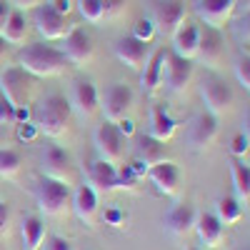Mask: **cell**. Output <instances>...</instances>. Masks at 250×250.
Wrapping results in <instances>:
<instances>
[{
    "instance_id": "cell-3",
    "label": "cell",
    "mask_w": 250,
    "mask_h": 250,
    "mask_svg": "<svg viewBox=\"0 0 250 250\" xmlns=\"http://www.w3.org/2000/svg\"><path fill=\"white\" fill-rule=\"evenodd\" d=\"M70 198H73V185L55 180L43 175L35 185V203L40 208V213H45L48 218H62L70 208Z\"/></svg>"
},
{
    "instance_id": "cell-46",
    "label": "cell",
    "mask_w": 250,
    "mask_h": 250,
    "mask_svg": "<svg viewBox=\"0 0 250 250\" xmlns=\"http://www.w3.org/2000/svg\"><path fill=\"white\" fill-rule=\"evenodd\" d=\"M185 250H203V248H193V245H188Z\"/></svg>"
},
{
    "instance_id": "cell-35",
    "label": "cell",
    "mask_w": 250,
    "mask_h": 250,
    "mask_svg": "<svg viewBox=\"0 0 250 250\" xmlns=\"http://www.w3.org/2000/svg\"><path fill=\"white\" fill-rule=\"evenodd\" d=\"M100 5H103V20H118L128 8V0H100Z\"/></svg>"
},
{
    "instance_id": "cell-45",
    "label": "cell",
    "mask_w": 250,
    "mask_h": 250,
    "mask_svg": "<svg viewBox=\"0 0 250 250\" xmlns=\"http://www.w3.org/2000/svg\"><path fill=\"white\" fill-rule=\"evenodd\" d=\"M8 58V43H5V38L0 35V62H3Z\"/></svg>"
},
{
    "instance_id": "cell-33",
    "label": "cell",
    "mask_w": 250,
    "mask_h": 250,
    "mask_svg": "<svg viewBox=\"0 0 250 250\" xmlns=\"http://www.w3.org/2000/svg\"><path fill=\"white\" fill-rule=\"evenodd\" d=\"M233 70H235V78H238V85L243 90H250V55L248 53H240L235 58Z\"/></svg>"
},
{
    "instance_id": "cell-16",
    "label": "cell",
    "mask_w": 250,
    "mask_h": 250,
    "mask_svg": "<svg viewBox=\"0 0 250 250\" xmlns=\"http://www.w3.org/2000/svg\"><path fill=\"white\" fill-rule=\"evenodd\" d=\"M218 130H220V120L213 113L203 110L190 120V125H188V143H190L195 150H205L208 145H213V140L218 138Z\"/></svg>"
},
{
    "instance_id": "cell-28",
    "label": "cell",
    "mask_w": 250,
    "mask_h": 250,
    "mask_svg": "<svg viewBox=\"0 0 250 250\" xmlns=\"http://www.w3.org/2000/svg\"><path fill=\"white\" fill-rule=\"evenodd\" d=\"M20 235H23V250H40L45 243V223L38 215H28L20 225Z\"/></svg>"
},
{
    "instance_id": "cell-22",
    "label": "cell",
    "mask_w": 250,
    "mask_h": 250,
    "mask_svg": "<svg viewBox=\"0 0 250 250\" xmlns=\"http://www.w3.org/2000/svg\"><path fill=\"white\" fill-rule=\"evenodd\" d=\"M195 208L190 203H175L168 208V213H165L163 223H165V230H168L170 235L175 238H183L193 230V225H195Z\"/></svg>"
},
{
    "instance_id": "cell-7",
    "label": "cell",
    "mask_w": 250,
    "mask_h": 250,
    "mask_svg": "<svg viewBox=\"0 0 250 250\" xmlns=\"http://www.w3.org/2000/svg\"><path fill=\"white\" fill-rule=\"evenodd\" d=\"M60 53L65 55V60L75 68H85L95 58V45L90 33H85L80 25H73L68 30V35L60 40Z\"/></svg>"
},
{
    "instance_id": "cell-2",
    "label": "cell",
    "mask_w": 250,
    "mask_h": 250,
    "mask_svg": "<svg viewBox=\"0 0 250 250\" xmlns=\"http://www.w3.org/2000/svg\"><path fill=\"white\" fill-rule=\"evenodd\" d=\"M68 123H70V103L58 95L50 93L35 105L33 110V125L38 133H43L45 138H60L65 135L68 130Z\"/></svg>"
},
{
    "instance_id": "cell-20",
    "label": "cell",
    "mask_w": 250,
    "mask_h": 250,
    "mask_svg": "<svg viewBox=\"0 0 250 250\" xmlns=\"http://www.w3.org/2000/svg\"><path fill=\"white\" fill-rule=\"evenodd\" d=\"M100 193H95L88 183H80L75 190H73V198H70V208L73 213L85 223V225H93L95 218H98V210H100Z\"/></svg>"
},
{
    "instance_id": "cell-24",
    "label": "cell",
    "mask_w": 250,
    "mask_h": 250,
    "mask_svg": "<svg viewBox=\"0 0 250 250\" xmlns=\"http://www.w3.org/2000/svg\"><path fill=\"white\" fill-rule=\"evenodd\" d=\"M175 130H178V120L163 105H158V103L150 105V113H148V135L160 140V143H168V140H173Z\"/></svg>"
},
{
    "instance_id": "cell-12",
    "label": "cell",
    "mask_w": 250,
    "mask_h": 250,
    "mask_svg": "<svg viewBox=\"0 0 250 250\" xmlns=\"http://www.w3.org/2000/svg\"><path fill=\"white\" fill-rule=\"evenodd\" d=\"M70 110H75L83 120H90L100 113V93L95 88V83L90 80H75L70 88Z\"/></svg>"
},
{
    "instance_id": "cell-19",
    "label": "cell",
    "mask_w": 250,
    "mask_h": 250,
    "mask_svg": "<svg viewBox=\"0 0 250 250\" xmlns=\"http://www.w3.org/2000/svg\"><path fill=\"white\" fill-rule=\"evenodd\" d=\"M113 53L123 65H128L130 70L140 73V68L145 65V60H148V43H143V40H138L133 35H125V38L115 40Z\"/></svg>"
},
{
    "instance_id": "cell-23",
    "label": "cell",
    "mask_w": 250,
    "mask_h": 250,
    "mask_svg": "<svg viewBox=\"0 0 250 250\" xmlns=\"http://www.w3.org/2000/svg\"><path fill=\"white\" fill-rule=\"evenodd\" d=\"M198 35H200V28L193 23V20H183V23L175 28V33L170 35V40H173V53L175 55H180V58H185V60H195V55H198Z\"/></svg>"
},
{
    "instance_id": "cell-5",
    "label": "cell",
    "mask_w": 250,
    "mask_h": 250,
    "mask_svg": "<svg viewBox=\"0 0 250 250\" xmlns=\"http://www.w3.org/2000/svg\"><path fill=\"white\" fill-rule=\"evenodd\" d=\"M88 185L93 188L95 193H110V190H118V188H125L130 180H133V170L128 173H123L118 170V165L113 163H105V160H100L95 158L90 165H88Z\"/></svg>"
},
{
    "instance_id": "cell-21",
    "label": "cell",
    "mask_w": 250,
    "mask_h": 250,
    "mask_svg": "<svg viewBox=\"0 0 250 250\" xmlns=\"http://www.w3.org/2000/svg\"><path fill=\"white\" fill-rule=\"evenodd\" d=\"M193 230L198 233V240L203 250H215L225 240V225L215 218V213H198Z\"/></svg>"
},
{
    "instance_id": "cell-37",
    "label": "cell",
    "mask_w": 250,
    "mask_h": 250,
    "mask_svg": "<svg viewBox=\"0 0 250 250\" xmlns=\"http://www.w3.org/2000/svg\"><path fill=\"white\" fill-rule=\"evenodd\" d=\"M15 123H18V110L10 105L3 95H0V128H5V125L15 128Z\"/></svg>"
},
{
    "instance_id": "cell-25",
    "label": "cell",
    "mask_w": 250,
    "mask_h": 250,
    "mask_svg": "<svg viewBox=\"0 0 250 250\" xmlns=\"http://www.w3.org/2000/svg\"><path fill=\"white\" fill-rule=\"evenodd\" d=\"M163 58H165V50L158 48V50L148 53V60L140 68V85L148 95H155L163 88Z\"/></svg>"
},
{
    "instance_id": "cell-6",
    "label": "cell",
    "mask_w": 250,
    "mask_h": 250,
    "mask_svg": "<svg viewBox=\"0 0 250 250\" xmlns=\"http://www.w3.org/2000/svg\"><path fill=\"white\" fill-rule=\"evenodd\" d=\"M200 98L205 103V110L213 113L215 118L225 115L228 110L233 108V103H235V95H233L230 85H228L223 78L213 75V73H208L200 80Z\"/></svg>"
},
{
    "instance_id": "cell-36",
    "label": "cell",
    "mask_w": 250,
    "mask_h": 250,
    "mask_svg": "<svg viewBox=\"0 0 250 250\" xmlns=\"http://www.w3.org/2000/svg\"><path fill=\"white\" fill-rule=\"evenodd\" d=\"M155 33H158V30H155V25H153V20H150V18H143V20H138V23H135V30H133L130 35L138 38V40H143V43H150Z\"/></svg>"
},
{
    "instance_id": "cell-30",
    "label": "cell",
    "mask_w": 250,
    "mask_h": 250,
    "mask_svg": "<svg viewBox=\"0 0 250 250\" xmlns=\"http://www.w3.org/2000/svg\"><path fill=\"white\" fill-rule=\"evenodd\" d=\"M215 218L228 228L235 225L243 218V203H238L235 198H218L215 200Z\"/></svg>"
},
{
    "instance_id": "cell-11",
    "label": "cell",
    "mask_w": 250,
    "mask_h": 250,
    "mask_svg": "<svg viewBox=\"0 0 250 250\" xmlns=\"http://www.w3.org/2000/svg\"><path fill=\"white\" fill-rule=\"evenodd\" d=\"M190 80H193L190 60L175 55L173 50H165V58H163V88H168L170 93H183Z\"/></svg>"
},
{
    "instance_id": "cell-44",
    "label": "cell",
    "mask_w": 250,
    "mask_h": 250,
    "mask_svg": "<svg viewBox=\"0 0 250 250\" xmlns=\"http://www.w3.org/2000/svg\"><path fill=\"white\" fill-rule=\"evenodd\" d=\"M10 10H13V5L8 3V0H0V33H3V28H5V23H8Z\"/></svg>"
},
{
    "instance_id": "cell-42",
    "label": "cell",
    "mask_w": 250,
    "mask_h": 250,
    "mask_svg": "<svg viewBox=\"0 0 250 250\" xmlns=\"http://www.w3.org/2000/svg\"><path fill=\"white\" fill-rule=\"evenodd\" d=\"M8 3H10L15 10H23V13H28V10H35L38 5H43L45 0H8Z\"/></svg>"
},
{
    "instance_id": "cell-4",
    "label": "cell",
    "mask_w": 250,
    "mask_h": 250,
    "mask_svg": "<svg viewBox=\"0 0 250 250\" xmlns=\"http://www.w3.org/2000/svg\"><path fill=\"white\" fill-rule=\"evenodd\" d=\"M35 93V78L28 75L18 65H5L0 70V95H3L15 110L28 108Z\"/></svg>"
},
{
    "instance_id": "cell-34",
    "label": "cell",
    "mask_w": 250,
    "mask_h": 250,
    "mask_svg": "<svg viewBox=\"0 0 250 250\" xmlns=\"http://www.w3.org/2000/svg\"><path fill=\"white\" fill-rule=\"evenodd\" d=\"M250 18L248 13H243L238 20H235V25H233V33H235V40H238V45H240V53H248V43H250Z\"/></svg>"
},
{
    "instance_id": "cell-32",
    "label": "cell",
    "mask_w": 250,
    "mask_h": 250,
    "mask_svg": "<svg viewBox=\"0 0 250 250\" xmlns=\"http://www.w3.org/2000/svg\"><path fill=\"white\" fill-rule=\"evenodd\" d=\"M73 5L78 8L83 20H88V23H103V5H100V0H75Z\"/></svg>"
},
{
    "instance_id": "cell-29",
    "label": "cell",
    "mask_w": 250,
    "mask_h": 250,
    "mask_svg": "<svg viewBox=\"0 0 250 250\" xmlns=\"http://www.w3.org/2000/svg\"><path fill=\"white\" fill-rule=\"evenodd\" d=\"M138 160H140V165H145V170H148V165L165 160V143H160L150 135H143L138 143Z\"/></svg>"
},
{
    "instance_id": "cell-14",
    "label": "cell",
    "mask_w": 250,
    "mask_h": 250,
    "mask_svg": "<svg viewBox=\"0 0 250 250\" xmlns=\"http://www.w3.org/2000/svg\"><path fill=\"white\" fill-rule=\"evenodd\" d=\"M238 10V0H195V13L208 28L223 30L233 20Z\"/></svg>"
},
{
    "instance_id": "cell-31",
    "label": "cell",
    "mask_w": 250,
    "mask_h": 250,
    "mask_svg": "<svg viewBox=\"0 0 250 250\" xmlns=\"http://www.w3.org/2000/svg\"><path fill=\"white\" fill-rule=\"evenodd\" d=\"M23 168V158L13 148H0V178H15Z\"/></svg>"
},
{
    "instance_id": "cell-1",
    "label": "cell",
    "mask_w": 250,
    "mask_h": 250,
    "mask_svg": "<svg viewBox=\"0 0 250 250\" xmlns=\"http://www.w3.org/2000/svg\"><path fill=\"white\" fill-rule=\"evenodd\" d=\"M15 65L23 68L33 78H58L68 70L70 62L65 55L60 53V48L48 45V43H30L25 48H20L15 55Z\"/></svg>"
},
{
    "instance_id": "cell-13",
    "label": "cell",
    "mask_w": 250,
    "mask_h": 250,
    "mask_svg": "<svg viewBox=\"0 0 250 250\" xmlns=\"http://www.w3.org/2000/svg\"><path fill=\"white\" fill-rule=\"evenodd\" d=\"M33 25L40 33V38H45V40H62L68 35V30L73 28L65 20V15H60L58 10H53L48 3L38 5L33 10Z\"/></svg>"
},
{
    "instance_id": "cell-39",
    "label": "cell",
    "mask_w": 250,
    "mask_h": 250,
    "mask_svg": "<svg viewBox=\"0 0 250 250\" xmlns=\"http://www.w3.org/2000/svg\"><path fill=\"white\" fill-rule=\"evenodd\" d=\"M43 250H75L73 243L62 235H48L45 243H43Z\"/></svg>"
},
{
    "instance_id": "cell-41",
    "label": "cell",
    "mask_w": 250,
    "mask_h": 250,
    "mask_svg": "<svg viewBox=\"0 0 250 250\" xmlns=\"http://www.w3.org/2000/svg\"><path fill=\"white\" fill-rule=\"evenodd\" d=\"M105 223L113 225V228H123V225H125V213L110 208V210H105Z\"/></svg>"
},
{
    "instance_id": "cell-15",
    "label": "cell",
    "mask_w": 250,
    "mask_h": 250,
    "mask_svg": "<svg viewBox=\"0 0 250 250\" xmlns=\"http://www.w3.org/2000/svg\"><path fill=\"white\" fill-rule=\"evenodd\" d=\"M205 68H220L225 60V38L215 28H200L198 35V55H195Z\"/></svg>"
},
{
    "instance_id": "cell-43",
    "label": "cell",
    "mask_w": 250,
    "mask_h": 250,
    "mask_svg": "<svg viewBox=\"0 0 250 250\" xmlns=\"http://www.w3.org/2000/svg\"><path fill=\"white\" fill-rule=\"evenodd\" d=\"M45 3H48L53 10H58L60 15H68L70 8H73V0H45Z\"/></svg>"
},
{
    "instance_id": "cell-17",
    "label": "cell",
    "mask_w": 250,
    "mask_h": 250,
    "mask_svg": "<svg viewBox=\"0 0 250 250\" xmlns=\"http://www.w3.org/2000/svg\"><path fill=\"white\" fill-rule=\"evenodd\" d=\"M145 173H148V178L155 185L158 193H163V195H175L178 193V188H180V168H178V163L165 158L160 163L148 165Z\"/></svg>"
},
{
    "instance_id": "cell-38",
    "label": "cell",
    "mask_w": 250,
    "mask_h": 250,
    "mask_svg": "<svg viewBox=\"0 0 250 250\" xmlns=\"http://www.w3.org/2000/svg\"><path fill=\"white\" fill-rule=\"evenodd\" d=\"M248 148H250V140H248V128H243V133L233 138V148H230V153H233L235 158H243V155H248Z\"/></svg>"
},
{
    "instance_id": "cell-9",
    "label": "cell",
    "mask_w": 250,
    "mask_h": 250,
    "mask_svg": "<svg viewBox=\"0 0 250 250\" xmlns=\"http://www.w3.org/2000/svg\"><path fill=\"white\" fill-rule=\"evenodd\" d=\"M93 145H95V153L100 160H105V163H113L118 165L120 158H123V148H125V138L123 133L118 130V125L115 123H103L95 128L93 133Z\"/></svg>"
},
{
    "instance_id": "cell-18",
    "label": "cell",
    "mask_w": 250,
    "mask_h": 250,
    "mask_svg": "<svg viewBox=\"0 0 250 250\" xmlns=\"http://www.w3.org/2000/svg\"><path fill=\"white\" fill-rule=\"evenodd\" d=\"M153 25L155 30L165 33V35H173L175 28L185 20V3L183 0H160L153 10Z\"/></svg>"
},
{
    "instance_id": "cell-8",
    "label": "cell",
    "mask_w": 250,
    "mask_h": 250,
    "mask_svg": "<svg viewBox=\"0 0 250 250\" xmlns=\"http://www.w3.org/2000/svg\"><path fill=\"white\" fill-rule=\"evenodd\" d=\"M133 103H135V95H133L130 85H125V83H110L100 95V110L108 123H120L128 118Z\"/></svg>"
},
{
    "instance_id": "cell-40",
    "label": "cell",
    "mask_w": 250,
    "mask_h": 250,
    "mask_svg": "<svg viewBox=\"0 0 250 250\" xmlns=\"http://www.w3.org/2000/svg\"><path fill=\"white\" fill-rule=\"evenodd\" d=\"M8 230H10V208L3 198H0V238H5Z\"/></svg>"
},
{
    "instance_id": "cell-27",
    "label": "cell",
    "mask_w": 250,
    "mask_h": 250,
    "mask_svg": "<svg viewBox=\"0 0 250 250\" xmlns=\"http://www.w3.org/2000/svg\"><path fill=\"white\" fill-rule=\"evenodd\" d=\"M230 180H233L235 200L245 205L250 200V170H248V163L243 158L230 160Z\"/></svg>"
},
{
    "instance_id": "cell-26",
    "label": "cell",
    "mask_w": 250,
    "mask_h": 250,
    "mask_svg": "<svg viewBox=\"0 0 250 250\" xmlns=\"http://www.w3.org/2000/svg\"><path fill=\"white\" fill-rule=\"evenodd\" d=\"M30 23H28V15L23 13V10H10V15H8V23H5V28H3V35L5 38V43L8 45H20V43H25V38H28V28Z\"/></svg>"
},
{
    "instance_id": "cell-10",
    "label": "cell",
    "mask_w": 250,
    "mask_h": 250,
    "mask_svg": "<svg viewBox=\"0 0 250 250\" xmlns=\"http://www.w3.org/2000/svg\"><path fill=\"white\" fill-rule=\"evenodd\" d=\"M40 163H43V173L48 178H55V180H62V183L73 185V175H75L73 158L62 145H55V143L45 145L43 153H40Z\"/></svg>"
}]
</instances>
